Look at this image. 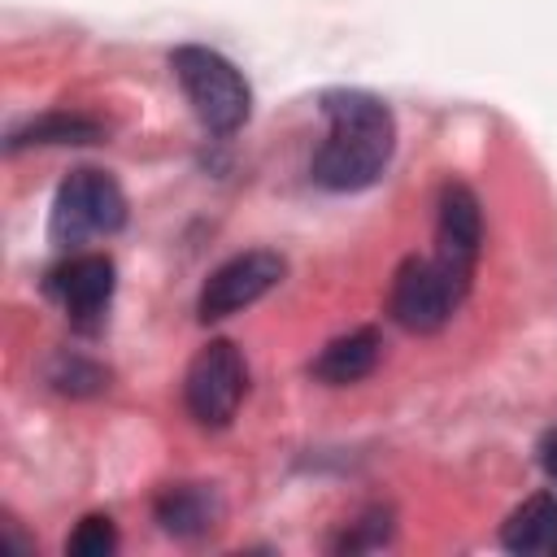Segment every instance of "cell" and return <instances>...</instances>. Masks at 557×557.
I'll list each match as a JSON object with an SVG mask.
<instances>
[{
    "label": "cell",
    "instance_id": "cell-1",
    "mask_svg": "<svg viewBox=\"0 0 557 557\" xmlns=\"http://www.w3.org/2000/svg\"><path fill=\"white\" fill-rule=\"evenodd\" d=\"M326 139L313 152V183L326 191H361L370 187L396 148V122L392 109L370 91H326Z\"/></svg>",
    "mask_w": 557,
    "mask_h": 557
},
{
    "label": "cell",
    "instance_id": "cell-2",
    "mask_svg": "<svg viewBox=\"0 0 557 557\" xmlns=\"http://www.w3.org/2000/svg\"><path fill=\"white\" fill-rule=\"evenodd\" d=\"M170 70L183 87V96L191 100L196 117L205 131L213 135H231L248 122L252 113V87L248 78L213 48H200V44H183L170 52Z\"/></svg>",
    "mask_w": 557,
    "mask_h": 557
},
{
    "label": "cell",
    "instance_id": "cell-3",
    "mask_svg": "<svg viewBox=\"0 0 557 557\" xmlns=\"http://www.w3.org/2000/svg\"><path fill=\"white\" fill-rule=\"evenodd\" d=\"M466 287H470V274L453 270L444 257H409L392 274L387 309L405 331L431 335L457 313Z\"/></svg>",
    "mask_w": 557,
    "mask_h": 557
},
{
    "label": "cell",
    "instance_id": "cell-4",
    "mask_svg": "<svg viewBox=\"0 0 557 557\" xmlns=\"http://www.w3.org/2000/svg\"><path fill=\"white\" fill-rule=\"evenodd\" d=\"M126 222V196L104 170H74L52 200V239L61 248L83 244L91 235H113Z\"/></svg>",
    "mask_w": 557,
    "mask_h": 557
},
{
    "label": "cell",
    "instance_id": "cell-5",
    "mask_svg": "<svg viewBox=\"0 0 557 557\" xmlns=\"http://www.w3.org/2000/svg\"><path fill=\"white\" fill-rule=\"evenodd\" d=\"M244 392H248V366L231 339H213L191 357L183 379V400L200 426H226Z\"/></svg>",
    "mask_w": 557,
    "mask_h": 557
},
{
    "label": "cell",
    "instance_id": "cell-6",
    "mask_svg": "<svg viewBox=\"0 0 557 557\" xmlns=\"http://www.w3.org/2000/svg\"><path fill=\"white\" fill-rule=\"evenodd\" d=\"M283 270H287V261H283L278 252H270V248L239 252V257L222 261V265H218V270L205 278L200 300H196V313H200L205 322L231 318V313H239V309L257 305V300H261L270 287H278Z\"/></svg>",
    "mask_w": 557,
    "mask_h": 557
},
{
    "label": "cell",
    "instance_id": "cell-7",
    "mask_svg": "<svg viewBox=\"0 0 557 557\" xmlns=\"http://www.w3.org/2000/svg\"><path fill=\"white\" fill-rule=\"evenodd\" d=\"M113 261L104 252H74L70 261H61L48 274V292L61 300V309L70 313V322L78 331H96L104 322V309L113 300Z\"/></svg>",
    "mask_w": 557,
    "mask_h": 557
},
{
    "label": "cell",
    "instance_id": "cell-8",
    "mask_svg": "<svg viewBox=\"0 0 557 557\" xmlns=\"http://www.w3.org/2000/svg\"><path fill=\"white\" fill-rule=\"evenodd\" d=\"M483 244V213L466 183H444L440 213H435V257H444L453 270L474 274Z\"/></svg>",
    "mask_w": 557,
    "mask_h": 557
},
{
    "label": "cell",
    "instance_id": "cell-9",
    "mask_svg": "<svg viewBox=\"0 0 557 557\" xmlns=\"http://www.w3.org/2000/svg\"><path fill=\"white\" fill-rule=\"evenodd\" d=\"M379 357H383V339H379V331L361 326V331H348V335L331 339V344L313 357L309 374H313L318 383L348 387V383H361L366 374H374Z\"/></svg>",
    "mask_w": 557,
    "mask_h": 557
},
{
    "label": "cell",
    "instance_id": "cell-10",
    "mask_svg": "<svg viewBox=\"0 0 557 557\" xmlns=\"http://www.w3.org/2000/svg\"><path fill=\"white\" fill-rule=\"evenodd\" d=\"M218 513H222V500L205 483H174L157 496V522H161V531H170L178 540L205 535L218 522Z\"/></svg>",
    "mask_w": 557,
    "mask_h": 557
},
{
    "label": "cell",
    "instance_id": "cell-11",
    "mask_svg": "<svg viewBox=\"0 0 557 557\" xmlns=\"http://www.w3.org/2000/svg\"><path fill=\"white\" fill-rule=\"evenodd\" d=\"M500 544L518 557L557 553V496H527L500 527Z\"/></svg>",
    "mask_w": 557,
    "mask_h": 557
},
{
    "label": "cell",
    "instance_id": "cell-12",
    "mask_svg": "<svg viewBox=\"0 0 557 557\" xmlns=\"http://www.w3.org/2000/svg\"><path fill=\"white\" fill-rule=\"evenodd\" d=\"M91 139H100V122L96 117H83V113H48V117H35L30 126L13 131L9 135V152L30 148V144H91Z\"/></svg>",
    "mask_w": 557,
    "mask_h": 557
},
{
    "label": "cell",
    "instance_id": "cell-13",
    "mask_svg": "<svg viewBox=\"0 0 557 557\" xmlns=\"http://www.w3.org/2000/svg\"><path fill=\"white\" fill-rule=\"evenodd\" d=\"M113 548H117V531H113V518H104V513H87L74 527V535L65 540V553H74V557H109Z\"/></svg>",
    "mask_w": 557,
    "mask_h": 557
},
{
    "label": "cell",
    "instance_id": "cell-14",
    "mask_svg": "<svg viewBox=\"0 0 557 557\" xmlns=\"http://www.w3.org/2000/svg\"><path fill=\"white\" fill-rule=\"evenodd\" d=\"M52 383H57L61 392H74V396H78V392H100V387H104V374H100V366H87V361L70 357V361L57 366Z\"/></svg>",
    "mask_w": 557,
    "mask_h": 557
},
{
    "label": "cell",
    "instance_id": "cell-15",
    "mask_svg": "<svg viewBox=\"0 0 557 557\" xmlns=\"http://www.w3.org/2000/svg\"><path fill=\"white\" fill-rule=\"evenodd\" d=\"M379 544H387V513H366L357 527H352V535H344L339 540V548H348V553H361V548H379Z\"/></svg>",
    "mask_w": 557,
    "mask_h": 557
},
{
    "label": "cell",
    "instance_id": "cell-16",
    "mask_svg": "<svg viewBox=\"0 0 557 557\" xmlns=\"http://www.w3.org/2000/svg\"><path fill=\"white\" fill-rule=\"evenodd\" d=\"M535 453H540L544 474L557 483V426H553V431H544V440H540V448H535Z\"/></svg>",
    "mask_w": 557,
    "mask_h": 557
}]
</instances>
